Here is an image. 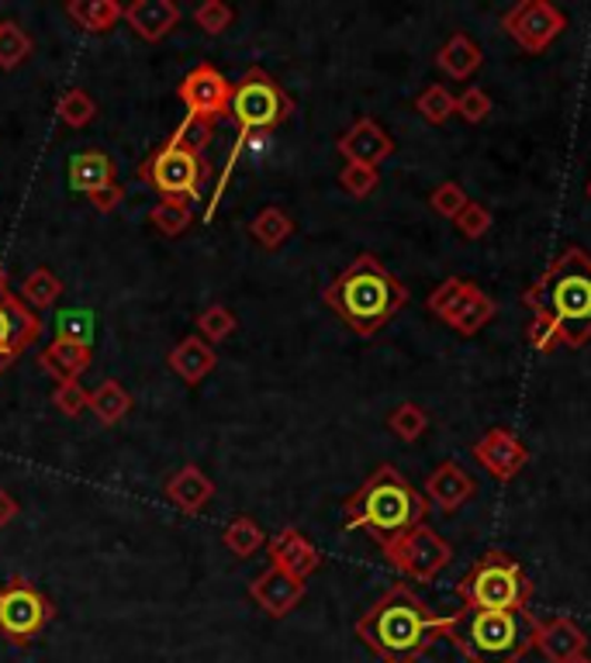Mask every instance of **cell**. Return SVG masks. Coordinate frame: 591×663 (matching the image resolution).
I'll return each instance as SVG.
<instances>
[{
  "label": "cell",
  "instance_id": "db71d44e",
  "mask_svg": "<svg viewBox=\"0 0 591 663\" xmlns=\"http://www.w3.org/2000/svg\"><path fill=\"white\" fill-rule=\"evenodd\" d=\"M584 663H591V660H584Z\"/></svg>",
  "mask_w": 591,
  "mask_h": 663
},
{
  "label": "cell",
  "instance_id": "7a4b0ae2",
  "mask_svg": "<svg viewBox=\"0 0 591 663\" xmlns=\"http://www.w3.org/2000/svg\"><path fill=\"white\" fill-rule=\"evenodd\" d=\"M522 304L533 319L557 329L560 345L581 350L591 342V257L581 245H568L560 257L522 291Z\"/></svg>",
  "mask_w": 591,
  "mask_h": 663
},
{
  "label": "cell",
  "instance_id": "3957f363",
  "mask_svg": "<svg viewBox=\"0 0 591 663\" xmlns=\"http://www.w3.org/2000/svg\"><path fill=\"white\" fill-rule=\"evenodd\" d=\"M429 515V498L412 488V481L394 463L373 466L370 478L342 504V529L367 532L381 550L404 532L422 525Z\"/></svg>",
  "mask_w": 591,
  "mask_h": 663
},
{
  "label": "cell",
  "instance_id": "f35d334b",
  "mask_svg": "<svg viewBox=\"0 0 591 663\" xmlns=\"http://www.w3.org/2000/svg\"><path fill=\"white\" fill-rule=\"evenodd\" d=\"M467 204H471V198L463 194V187L457 180H443V183H435L432 187V194H429V208L435 214H443V218H457Z\"/></svg>",
  "mask_w": 591,
  "mask_h": 663
},
{
  "label": "cell",
  "instance_id": "30bf717a",
  "mask_svg": "<svg viewBox=\"0 0 591 663\" xmlns=\"http://www.w3.org/2000/svg\"><path fill=\"white\" fill-rule=\"evenodd\" d=\"M56 609L49 597L24 577H11L0 584V636L14 646H24L36 640L42 629L52 622Z\"/></svg>",
  "mask_w": 591,
  "mask_h": 663
},
{
  "label": "cell",
  "instance_id": "44dd1931",
  "mask_svg": "<svg viewBox=\"0 0 591 663\" xmlns=\"http://www.w3.org/2000/svg\"><path fill=\"white\" fill-rule=\"evenodd\" d=\"M494 314H498V304H494V298H488L478 283H471L467 280V291L460 294V301L450 308V314L443 319V325H450L457 335H463V339H471V335H478L484 325H491L494 322Z\"/></svg>",
  "mask_w": 591,
  "mask_h": 663
},
{
  "label": "cell",
  "instance_id": "f546056e",
  "mask_svg": "<svg viewBox=\"0 0 591 663\" xmlns=\"http://www.w3.org/2000/svg\"><path fill=\"white\" fill-rule=\"evenodd\" d=\"M132 408V394L124 391L118 381H104L90 391V412L98 415L101 425H118Z\"/></svg>",
  "mask_w": 591,
  "mask_h": 663
},
{
  "label": "cell",
  "instance_id": "f907efd6",
  "mask_svg": "<svg viewBox=\"0 0 591 663\" xmlns=\"http://www.w3.org/2000/svg\"><path fill=\"white\" fill-rule=\"evenodd\" d=\"M0 294H8V270L0 267Z\"/></svg>",
  "mask_w": 591,
  "mask_h": 663
},
{
  "label": "cell",
  "instance_id": "4316f807",
  "mask_svg": "<svg viewBox=\"0 0 591 663\" xmlns=\"http://www.w3.org/2000/svg\"><path fill=\"white\" fill-rule=\"evenodd\" d=\"M291 235H294V218L284 208H277V204L263 208L253 221H249V239H253L267 252L280 249Z\"/></svg>",
  "mask_w": 591,
  "mask_h": 663
},
{
  "label": "cell",
  "instance_id": "8fae6325",
  "mask_svg": "<svg viewBox=\"0 0 591 663\" xmlns=\"http://www.w3.org/2000/svg\"><path fill=\"white\" fill-rule=\"evenodd\" d=\"M564 28H568L564 11L553 8L550 0H522V4H515L502 14V31L525 56L547 52L560 36H564Z\"/></svg>",
  "mask_w": 591,
  "mask_h": 663
},
{
  "label": "cell",
  "instance_id": "83f0119b",
  "mask_svg": "<svg viewBox=\"0 0 591 663\" xmlns=\"http://www.w3.org/2000/svg\"><path fill=\"white\" fill-rule=\"evenodd\" d=\"M67 14L77 21V28L90 31V36H104V31H111L121 21L124 8L118 0H70Z\"/></svg>",
  "mask_w": 591,
  "mask_h": 663
},
{
  "label": "cell",
  "instance_id": "9a60e30c",
  "mask_svg": "<svg viewBox=\"0 0 591 663\" xmlns=\"http://www.w3.org/2000/svg\"><path fill=\"white\" fill-rule=\"evenodd\" d=\"M335 149H339V155H342L347 163L373 167V170H378V167L388 160V155L394 152V139H391L373 118H360V121H353L350 129L339 135Z\"/></svg>",
  "mask_w": 591,
  "mask_h": 663
},
{
  "label": "cell",
  "instance_id": "d6986e66",
  "mask_svg": "<svg viewBox=\"0 0 591 663\" xmlns=\"http://www.w3.org/2000/svg\"><path fill=\"white\" fill-rule=\"evenodd\" d=\"M474 491H478L474 478L457 460H443L440 466L429 473V481H425L429 504H435V509H440L443 515H457L463 504L474 498Z\"/></svg>",
  "mask_w": 591,
  "mask_h": 663
},
{
  "label": "cell",
  "instance_id": "9c48e42d",
  "mask_svg": "<svg viewBox=\"0 0 591 663\" xmlns=\"http://www.w3.org/2000/svg\"><path fill=\"white\" fill-rule=\"evenodd\" d=\"M381 553L404 581H415V584L435 581L453 560V546L435 529H429L425 522L415 525L412 532H404L401 540L388 543Z\"/></svg>",
  "mask_w": 591,
  "mask_h": 663
},
{
  "label": "cell",
  "instance_id": "c3c4849f",
  "mask_svg": "<svg viewBox=\"0 0 591 663\" xmlns=\"http://www.w3.org/2000/svg\"><path fill=\"white\" fill-rule=\"evenodd\" d=\"M87 201H90L93 208H98L101 214H108V211H114V208H118V204L124 201V187H118V183H114V187H104V191L90 194Z\"/></svg>",
  "mask_w": 591,
  "mask_h": 663
},
{
  "label": "cell",
  "instance_id": "f6af8a7d",
  "mask_svg": "<svg viewBox=\"0 0 591 663\" xmlns=\"http://www.w3.org/2000/svg\"><path fill=\"white\" fill-rule=\"evenodd\" d=\"M457 114L467 124H481L491 114V98H488L481 87H467L460 98H457Z\"/></svg>",
  "mask_w": 591,
  "mask_h": 663
},
{
  "label": "cell",
  "instance_id": "4fadbf2b",
  "mask_svg": "<svg viewBox=\"0 0 591 663\" xmlns=\"http://www.w3.org/2000/svg\"><path fill=\"white\" fill-rule=\"evenodd\" d=\"M471 453L494 481H512L515 473L529 463L525 442L515 432H509V429H488L471 446Z\"/></svg>",
  "mask_w": 591,
  "mask_h": 663
},
{
  "label": "cell",
  "instance_id": "4dcf8cb0",
  "mask_svg": "<svg viewBox=\"0 0 591 663\" xmlns=\"http://www.w3.org/2000/svg\"><path fill=\"white\" fill-rule=\"evenodd\" d=\"M62 298V280L49 270V267H39L31 270L21 283V301L31 308V311H46V308H56V301Z\"/></svg>",
  "mask_w": 591,
  "mask_h": 663
},
{
  "label": "cell",
  "instance_id": "8992f818",
  "mask_svg": "<svg viewBox=\"0 0 591 663\" xmlns=\"http://www.w3.org/2000/svg\"><path fill=\"white\" fill-rule=\"evenodd\" d=\"M229 114L236 118L239 124V135H236V145L229 152V160L222 167V177H218L214 183V194H211V204L204 211V221L214 218V208L218 201H222L226 194V187L232 180V170L239 163V155L246 152L249 139L260 135V132H273L277 124H284L291 114H294V101L284 93V87H280L267 70L253 67V70H246L242 80L232 87V104H229Z\"/></svg>",
  "mask_w": 591,
  "mask_h": 663
},
{
  "label": "cell",
  "instance_id": "52a82bcc",
  "mask_svg": "<svg viewBox=\"0 0 591 663\" xmlns=\"http://www.w3.org/2000/svg\"><path fill=\"white\" fill-rule=\"evenodd\" d=\"M457 594L463 609L481 612H515L533 602V581L522 571V563L505 550H488L474 566L457 581Z\"/></svg>",
  "mask_w": 591,
  "mask_h": 663
},
{
  "label": "cell",
  "instance_id": "8d00e7d4",
  "mask_svg": "<svg viewBox=\"0 0 591 663\" xmlns=\"http://www.w3.org/2000/svg\"><path fill=\"white\" fill-rule=\"evenodd\" d=\"M239 329V319L226 308V304H208L201 314H198V332L208 345L214 342H226L232 332Z\"/></svg>",
  "mask_w": 591,
  "mask_h": 663
},
{
  "label": "cell",
  "instance_id": "2e32d148",
  "mask_svg": "<svg viewBox=\"0 0 591 663\" xmlns=\"http://www.w3.org/2000/svg\"><path fill=\"white\" fill-rule=\"evenodd\" d=\"M267 550H270V566H280V571H288L298 581H308L322 566L319 546L311 543L304 532H298L294 525H288V529H280L277 535H270Z\"/></svg>",
  "mask_w": 591,
  "mask_h": 663
},
{
  "label": "cell",
  "instance_id": "ee69618b",
  "mask_svg": "<svg viewBox=\"0 0 591 663\" xmlns=\"http://www.w3.org/2000/svg\"><path fill=\"white\" fill-rule=\"evenodd\" d=\"M90 332H93L90 311L77 308V311H62V314H59V332H56V339H70V342L90 345Z\"/></svg>",
  "mask_w": 591,
  "mask_h": 663
},
{
  "label": "cell",
  "instance_id": "e0dca14e",
  "mask_svg": "<svg viewBox=\"0 0 591 663\" xmlns=\"http://www.w3.org/2000/svg\"><path fill=\"white\" fill-rule=\"evenodd\" d=\"M533 650H540L547 663H584L588 660V636L574 619L557 615V619L540 622Z\"/></svg>",
  "mask_w": 591,
  "mask_h": 663
},
{
  "label": "cell",
  "instance_id": "7dc6e473",
  "mask_svg": "<svg viewBox=\"0 0 591 663\" xmlns=\"http://www.w3.org/2000/svg\"><path fill=\"white\" fill-rule=\"evenodd\" d=\"M525 339H529V345H533L537 353H553L557 345H560V339H557V329H553L547 319H533V322H529V329H525Z\"/></svg>",
  "mask_w": 591,
  "mask_h": 663
},
{
  "label": "cell",
  "instance_id": "816d5d0a",
  "mask_svg": "<svg viewBox=\"0 0 591 663\" xmlns=\"http://www.w3.org/2000/svg\"><path fill=\"white\" fill-rule=\"evenodd\" d=\"M11 363H14V360H8V356H0V373H4V370H8Z\"/></svg>",
  "mask_w": 591,
  "mask_h": 663
},
{
  "label": "cell",
  "instance_id": "5b68a950",
  "mask_svg": "<svg viewBox=\"0 0 591 663\" xmlns=\"http://www.w3.org/2000/svg\"><path fill=\"white\" fill-rule=\"evenodd\" d=\"M540 619L529 609L515 612H481L460 609L447 615L443 640L467 660V663H522V656L537 646Z\"/></svg>",
  "mask_w": 591,
  "mask_h": 663
},
{
  "label": "cell",
  "instance_id": "6da1fadb",
  "mask_svg": "<svg viewBox=\"0 0 591 663\" xmlns=\"http://www.w3.org/2000/svg\"><path fill=\"white\" fill-rule=\"evenodd\" d=\"M443 622L447 615L429 612L422 597L398 581L357 619V636L384 663H419L435 640H443Z\"/></svg>",
  "mask_w": 591,
  "mask_h": 663
},
{
  "label": "cell",
  "instance_id": "484cf974",
  "mask_svg": "<svg viewBox=\"0 0 591 663\" xmlns=\"http://www.w3.org/2000/svg\"><path fill=\"white\" fill-rule=\"evenodd\" d=\"M70 187L80 194H98L104 187H114V163L101 149H87L77 152L70 160Z\"/></svg>",
  "mask_w": 591,
  "mask_h": 663
},
{
  "label": "cell",
  "instance_id": "ba28073f",
  "mask_svg": "<svg viewBox=\"0 0 591 663\" xmlns=\"http://www.w3.org/2000/svg\"><path fill=\"white\" fill-rule=\"evenodd\" d=\"M142 183H149L163 201H183L191 204L201 198L204 180L211 177V163L204 160V152H194L180 145L173 135L156 149L149 160L136 173Z\"/></svg>",
  "mask_w": 591,
  "mask_h": 663
},
{
  "label": "cell",
  "instance_id": "7402d4cb",
  "mask_svg": "<svg viewBox=\"0 0 591 663\" xmlns=\"http://www.w3.org/2000/svg\"><path fill=\"white\" fill-rule=\"evenodd\" d=\"M167 498L177 512L198 515L204 504L214 498V484L208 481V473L201 466H180L173 478L167 481Z\"/></svg>",
  "mask_w": 591,
  "mask_h": 663
},
{
  "label": "cell",
  "instance_id": "ab89813d",
  "mask_svg": "<svg viewBox=\"0 0 591 663\" xmlns=\"http://www.w3.org/2000/svg\"><path fill=\"white\" fill-rule=\"evenodd\" d=\"M52 401L67 419H80L90 408V391L80 381H59L56 391H52Z\"/></svg>",
  "mask_w": 591,
  "mask_h": 663
},
{
  "label": "cell",
  "instance_id": "60d3db41",
  "mask_svg": "<svg viewBox=\"0 0 591 663\" xmlns=\"http://www.w3.org/2000/svg\"><path fill=\"white\" fill-rule=\"evenodd\" d=\"M194 21H198V28L204 31V36H222V31L232 28L236 11L229 4H222V0H204V4L194 11Z\"/></svg>",
  "mask_w": 591,
  "mask_h": 663
},
{
  "label": "cell",
  "instance_id": "d6a6232c",
  "mask_svg": "<svg viewBox=\"0 0 591 663\" xmlns=\"http://www.w3.org/2000/svg\"><path fill=\"white\" fill-rule=\"evenodd\" d=\"M56 114L62 124H70V129H87V124L98 118V104H93V98L83 87H70L56 101Z\"/></svg>",
  "mask_w": 591,
  "mask_h": 663
},
{
  "label": "cell",
  "instance_id": "f1b7e54d",
  "mask_svg": "<svg viewBox=\"0 0 591 663\" xmlns=\"http://www.w3.org/2000/svg\"><path fill=\"white\" fill-rule=\"evenodd\" d=\"M222 543H226V550H229L232 556L249 560V556L260 553V550L267 546V532H263V525H260L257 519L236 515V519L226 525V532H222Z\"/></svg>",
  "mask_w": 591,
  "mask_h": 663
},
{
  "label": "cell",
  "instance_id": "ffe728a7",
  "mask_svg": "<svg viewBox=\"0 0 591 663\" xmlns=\"http://www.w3.org/2000/svg\"><path fill=\"white\" fill-rule=\"evenodd\" d=\"M121 21L129 24L142 42H163L170 31L180 21V8L173 0H132L129 8H124Z\"/></svg>",
  "mask_w": 591,
  "mask_h": 663
},
{
  "label": "cell",
  "instance_id": "ac0fdd59",
  "mask_svg": "<svg viewBox=\"0 0 591 663\" xmlns=\"http://www.w3.org/2000/svg\"><path fill=\"white\" fill-rule=\"evenodd\" d=\"M249 597H253L270 619H284L301 605L304 581L291 577L288 571H280V566H267V571L257 574V581L249 584Z\"/></svg>",
  "mask_w": 591,
  "mask_h": 663
},
{
  "label": "cell",
  "instance_id": "5bb4252c",
  "mask_svg": "<svg viewBox=\"0 0 591 663\" xmlns=\"http://www.w3.org/2000/svg\"><path fill=\"white\" fill-rule=\"evenodd\" d=\"M42 335L39 311H31L18 294H0V356L18 360L28 345H36Z\"/></svg>",
  "mask_w": 591,
  "mask_h": 663
},
{
  "label": "cell",
  "instance_id": "bcb514c9",
  "mask_svg": "<svg viewBox=\"0 0 591 663\" xmlns=\"http://www.w3.org/2000/svg\"><path fill=\"white\" fill-rule=\"evenodd\" d=\"M173 139L187 149H194V152H204L211 145V124L208 121H198V118H183L180 121V129L173 132Z\"/></svg>",
  "mask_w": 591,
  "mask_h": 663
},
{
  "label": "cell",
  "instance_id": "d4e9b609",
  "mask_svg": "<svg viewBox=\"0 0 591 663\" xmlns=\"http://www.w3.org/2000/svg\"><path fill=\"white\" fill-rule=\"evenodd\" d=\"M170 370L180 376V381L187 384H201L204 376L214 370L218 356H214V345H208L201 335H187L183 342L173 345V353H170Z\"/></svg>",
  "mask_w": 591,
  "mask_h": 663
},
{
  "label": "cell",
  "instance_id": "681fc988",
  "mask_svg": "<svg viewBox=\"0 0 591 663\" xmlns=\"http://www.w3.org/2000/svg\"><path fill=\"white\" fill-rule=\"evenodd\" d=\"M14 519H18V501H14V494H11V491L0 488V529L11 525Z\"/></svg>",
  "mask_w": 591,
  "mask_h": 663
},
{
  "label": "cell",
  "instance_id": "f5cc1de1",
  "mask_svg": "<svg viewBox=\"0 0 591 663\" xmlns=\"http://www.w3.org/2000/svg\"><path fill=\"white\" fill-rule=\"evenodd\" d=\"M584 194H588V201H591V180H588V187H584Z\"/></svg>",
  "mask_w": 591,
  "mask_h": 663
},
{
  "label": "cell",
  "instance_id": "7bdbcfd3",
  "mask_svg": "<svg viewBox=\"0 0 591 663\" xmlns=\"http://www.w3.org/2000/svg\"><path fill=\"white\" fill-rule=\"evenodd\" d=\"M453 225H457V232H460L463 239H484L488 229H491V211H488L484 204L471 201V204H467V208L453 218Z\"/></svg>",
  "mask_w": 591,
  "mask_h": 663
},
{
  "label": "cell",
  "instance_id": "e575fe53",
  "mask_svg": "<svg viewBox=\"0 0 591 663\" xmlns=\"http://www.w3.org/2000/svg\"><path fill=\"white\" fill-rule=\"evenodd\" d=\"M149 221H152V229L160 235L177 239V235H183L187 229H191L194 211H191V204H183V201H160L149 211Z\"/></svg>",
  "mask_w": 591,
  "mask_h": 663
},
{
  "label": "cell",
  "instance_id": "74e56055",
  "mask_svg": "<svg viewBox=\"0 0 591 663\" xmlns=\"http://www.w3.org/2000/svg\"><path fill=\"white\" fill-rule=\"evenodd\" d=\"M378 183H381V173L373 170V167H357V163H347L339 173V187L347 191L350 198L363 201L370 198L373 191H378Z\"/></svg>",
  "mask_w": 591,
  "mask_h": 663
},
{
  "label": "cell",
  "instance_id": "b9f144b4",
  "mask_svg": "<svg viewBox=\"0 0 591 663\" xmlns=\"http://www.w3.org/2000/svg\"><path fill=\"white\" fill-rule=\"evenodd\" d=\"M467 291V280L463 277H447L443 283H440V288H435L429 298H425V311L429 314H435V319H447V314H450V308L460 301V294Z\"/></svg>",
  "mask_w": 591,
  "mask_h": 663
},
{
  "label": "cell",
  "instance_id": "277c9868",
  "mask_svg": "<svg viewBox=\"0 0 591 663\" xmlns=\"http://www.w3.org/2000/svg\"><path fill=\"white\" fill-rule=\"evenodd\" d=\"M322 301L360 339H370L409 304V288L373 252H360L347 270L325 283Z\"/></svg>",
  "mask_w": 591,
  "mask_h": 663
},
{
  "label": "cell",
  "instance_id": "1f68e13d",
  "mask_svg": "<svg viewBox=\"0 0 591 663\" xmlns=\"http://www.w3.org/2000/svg\"><path fill=\"white\" fill-rule=\"evenodd\" d=\"M31 49H36V42H31V36L18 21H0V70L4 73L18 70L31 56Z\"/></svg>",
  "mask_w": 591,
  "mask_h": 663
},
{
  "label": "cell",
  "instance_id": "d590c367",
  "mask_svg": "<svg viewBox=\"0 0 591 663\" xmlns=\"http://www.w3.org/2000/svg\"><path fill=\"white\" fill-rule=\"evenodd\" d=\"M415 111L429 121V124H447L457 114V98L443 87V83H429L419 98H415Z\"/></svg>",
  "mask_w": 591,
  "mask_h": 663
},
{
  "label": "cell",
  "instance_id": "cb8c5ba5",
  "mask_svg": "<svg viewBox=\"0 0 591 663\" xmlns=\"http://www.w3.org/2000/svg\"><path fill=\"white\" fill-rule=\"evenodd\" d=\"M481 62H484L481 46L471 36H463V31H453V36L440 46V52H435V67H440L450 80H471L481 70Z\"/></svg>",
  "mask_w": 591,
  "mask_h": 663
},
{
  "label": "cell",
  "instance_id": "603a6c76",
  "mask_svg": "<svg viewBox=\"0 0 591 663\" xmlns=\"http://www.w3.org/2000/svg\"><path fill=\"white\" fill-rule=\"evenodd\" d=\"M90 360H93L90 345L70 342V339H52L39 356L42 370L56 376V384L59 381H80V373L90 366Z\"/></svg>",
  "mask_w": 591,
  "mask_h": 663
},
{
  "label": "cell",
  "instance_id": "836d02e7",
  "mask_svg": "<svg viewBox=\"0 0 591 663\" xmlns=\"http://www.w3.org/2000/svg\"><path fill=\"white\" fill-rule=\"evenodd\" d=\"M388 429H391V435H398L401 442H415V439H422L425 435V429H429V412L422 404H415V401H401L394 412L388 415Z\"/></svg>",
  "mask_w": 591,
  "mask_h": 663
},
{
  "label": "cell",
  "instance_id": "7c38bea8",
  "mask_svg": "<svg viewBox=\"0 0 591 663\" xmlns=\"http://www.w3.org/2000/svg\"><path fill=\"white\" fill-rule=\"evenodd\" d=\"M177 98L187 108V118H198V121L214 124L222 114H229L232 83L222 77V70H214L211 62H201V67H194L191 73L183 77Z\"/></svg>",
  "mask_w": 591,
  "mask_h": 663
}]
</instances>
